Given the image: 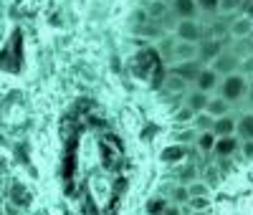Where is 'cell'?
I'll list each match as a JSON object with an SVG mask.
<instances>
[{
    "label": "cell",
    "instance_id": "obj_33",
    "mask_svg": "<svg viewBox=\"0 0 253 215\" xmlns=\"http://www.w3.org/2000/svg\"><path fill=\"white\" fill-rule=\"evenodd\" d=\"M3 192H5V177L0 175V195H3Z\"/></svg>",
    "mask_w": 253,
    "mask_h": 215
},
{
    "label": "cell",
    "instance_id": "obj_15",
    "mask_svg": "<svg viewBox=\"0 0 253 215\" xmlns=\"http://www.w3.org/2000/svg\"><path fill=\"white\" fill-rule=\"evenodd\" d=\"M144 10H147V20H152V23H157V20L162 23V20L170 15V8H167L165 0H150Z\"/></svg>",
    "mask_w": 253,
    "mask_h": 215
},
{
    "label": "cell",
    "instance_id": "obj_11",
    "mask_svg": "<svg viewBox=\"0 0 253 215\" xmlns=\"http://www.w3.org/2000/svg\"><path fill=\"white\" fill-rule=\"evenodd\" d=\"M172 71H175V74H180L187 84H195L198 74L203 71V63H200L198 58H195V61H185V63H175Z\"/></svg>",
    "mask_w": 253,
    "mask_h": 215
},
{
    "label": "cell",
    "instance_id": "obj_25",
    "mask_svg": "<svg viewBox=\"0 0 253 215\" xmlns=\"http://www.w3.org/2000/svg\"><path fill=\"white\" fill-rule=\"evenodd\" d=\"M195 129L198 132H210V129H213V117L205 114V112L195 114Z\"/></svg>",
    "mask_w": 253,
    "mask_h": 215
},
{
    "label": "cell",
    "instance_id": "obj_31",
    "mask_svg": "<svg viewBox=\"0 0 253 215\" xmlns=\"http://www.w3.org/2000/svg\"><path fill=\"white\" fill-rule=\"evenodd\" d=\"M243 15L253 20V0H246V3H243Z\"/></svg>",
    "mask_w": 253,
    "mask_h": 215
},
{
    "label": "cell",
    "instance_id": "obj_28",
    "mask_svg": "<svg viewBox=\"0 0 253 215\" xmlns=\"http://www.w3.org/2000/svg\"><path fill=\"white\" fill-rule=\"evenodd\" d=\"M195 3H198V8H200V10H205V13L213 15V13H218L220 0H195Z\"/></svg>",
    "mask_w": 253,
    "mask_h": 215
},
{
    "label": "cell",
    "instance_id": "obj_13",
    "mask_svg": "<svg viewBox=\"0 0 253 215\" xmlns=\"http://www.w3.org/2000/svg\"><path fill=\"white\" fill-rule=\"evenodd\" d=\"M162 89L167 91V94H182L185 89H187V81L180 76V74H175L172 69L165 74V81H162Z\"/></svg>",
    "mask_w": 253,
    "mask_h": 215
},
{
    "label": "cell",
    "instance_id": "obj_24",
    "mask_svg": "<svg viewBox=\"0 0 253 215\" xmlns=\"http://www.w3.org/2000/svg\"><path fill=\"white\" fill-rule=\"evenodd\" d=\"M175 43H177V38H175V36H172V38H162V41H160V53H162V58H165V61H172Z\"/></svg>",
    "mask_w": 253,
    "mask_h": 215
},
{
    "label": "cell",
    "instance_id": "obj_3",
    "mask_svg": "<svg viewBox=\"0 0 253 215\" xmlns=\"http://www.w3.org/2000/svg\"><path fill=\"white\" fill-rule=\"evenodd\" d=\"M210 69H213L215 74H220V76L238 74V69H241V53H236V51H223L213 63H210Z\"/></svg>",
    "mask_w": 253,
    "mask_h": 215
},
{
    "label": "cell",
    "instance_id": "obj_4",
    "mask_svg": "<svg viewBox=\"0 0 253 215\" xmlns=\"http://www.w3.org/2000/svg\"><path fill=\"white\" fill-rule=\"evenodd\" d=\"M225 48H223V41L220 38H203L200 43H198V61L203 63H213L220 53H223Z\"/></svg>",
    "mask_w": 253,
    "mask_h": 215
},
{
    "label": "cell",
    "instance_id": "obj_20",
    "mask_svg": "<svg viewBox=\"0 0 253 215\" xmlns=\"http://www.w3.org/2000/svg\"><path fill=\"white\" fill-rule=\"evenodd\" d=\"M198 180V167L193 162H187L180 172H177V182L180 185H190V182H195Z\"/></svg>",
    "mask_w": 253,
    "mask_h": 215
},
{
    "label": "cell",
    "instance_id": "obj_14",
    "mask_svg": "<svg viewBox=\"0 0 253 215\" xmlns=\"http://www.w3.org/2000/svg\"><path fill=\"white\" fill-rule=\"evenodd\" d=\"M185 155H190V149H187L182 142H177V144L165 147V149H162V155H160V160H162V162H167V165H175V162L185 160Z\"/></svg>",
    "mask_w": 253,
    "mask_h": 215
},
{
    "label": "cell",
    "instance_id": "obj_35",
    "mask_svg": "<svg viewBox=\"0 0 253 215\" xmlns=\"http://www.w3.org/2000/svg\"><path fill=\"white\" fill-rule=\"evenodd\" d=\"M190 215H210V210H195V213H190Z\"/></svg>",
    "mask_w": 253,
    "mask_h": 215
},
{
    "label": "cell",
    "instance_id": "obj_18",
    "mask_svg": "<svg viewBox=\"0 0 253 215\" xmlns=\"http://www.w3.org/2000/svg\"><path fill=\"white\" fill-rule=\"evenodd\" d=\"M236 137H241L243 142H253V112L243 114L236 122Z\"/></svg>",
    "mask_w": 253,
    "mask_h": 215
},
{
    "label": "cell",
    "instance_id": "obj_17",
    "mask_svg": "<svg viewBox=\"0 0 253 215\" xmlns=\"http://www.w3.org/2000/svg\"><path fill=\"white\" fill-rule=\"evenodd\" d=\"M238 149V137H218V142H215V147H213V152L220 157V160H225V157H230Z\"/></svg>",
    "mask_w": 253,
    "mask_h": 215
},
{
    "label": "cell",
    "instance_id": "obj_8",
    "mask_svg": "<svg viewBox=\"0 0 253 215\" xmlns=\"http://www.w3.org/2000/svg\"><path fill=\"white\" fill-rule=\"evenodd\" d=\"M251 33H253V20L246 18V15H238V18H233L228 23V36L233 38V41H243Z\"/></svg>",
    "mask_w": 253,
    "mask_h": 215
},
{
    "label": "cell",
    "instance_id": "obj_6",
    "mask_svg": "<svg viewBox=\"0 0 253 215\" xmlns=\"http://www.w3.org/2000/svg\"><path fill=\"white\" fill-rule=\"evenodd\" d=\"M170 13L175 15V20H198L200 8H198L195 0H172Z\"/></svg>",
    "mask_w": 253,
    "mask_h": 215
},
{
    "label": "cell",
    "instance_id": "obj_12",
    "mask_svg": "<svg viewBox=\"0 0 253 215\" xmlns=\"http://www.w3.org/2000/svg\"><path fill=\"white\" fill-rule=\"evenodd\" d=\"M208 101H210V96L208 94H203V91H198V89H193V91H187V99H185V106L193 114H200V112H205L208 109Z\"/></svg>",
    "mask_w": 253,
    "mask_h": 215
},
{
    "label": "cell",
    "instance_id": "obj_16",
    "mask_svg": "<svg viewBox=\"0 0 253 215\" xmlns=\"http://www.w3.org/2000/svg\"><path fill=\"white\" fill-rule=\"evenodd\" d=\"M205 114H210L213 119H218V117H225V114H230V104H228V101H225L220 94H215V96H210Z\"/></svg>",
    "mask_w": 253,
    "mask_h": 215
},
{
    "label": "cell",
    "instance_id": "obj_2",
    "mask_svg": "<svg viewBox=\"0 0 253 215\" xmlns=\"http://www.w3.org/2000/svg\"><path fill=\"white\" fill-rule=\"evenodd\" d=\"M172 36L182 43H200L205 38V31L200 26V20H177L172 28Z\"/></svg>",
    "mask_w": 253,
    "mask_h": 215
},
{
    "label": "cell",
    "instance_id": "obj_21",
    "mask_svg": "<svg viewBox=\"0 0 253 215\" xmlns=\"http://www.w3.org/2000/svg\"><path fill=\"white\" fill-rule=\"evenodd\" d=\"M215 142H218V137L213 132H198V149L200 152H213Z\"/></svg>",
    "mask_w": 253,
    "mask_h": 215
},
{
    "label": "cell",
    "instance_id": "obj_30",
    "mask_svg": "<svg viewBox=\"0 0 253 215\" xmlns=\"http://www.w3.org/2000/svg\"><path fill=\"white\" fill-rule=\"evenodd\" d=\"M162 215H190V208L187 205H172V203H167V208H165Z\"/></svg>",
    "mask_w": 253,
    "mask_h": 215
},
{
    "label": "cell",
    "instance_id": "obj_32",
    "mask_svg": "<svg viewBox=\"0 0 253 215\" xmlns=\"http://www.w3.org/2000/svg\"><path fill=\"white\" fill-rule=\"evenodd\" d=\"M243 155L246 157H253V142H243Z\"/></svg>",
    "mask_w": 253,
    "mask_h": 215
},
{
    "label": "cell",
    "instance_id": "obj_9",
    "mask_svg": "<svg viewBox=\"0 0 253 215\" xmlns=\"http://www.w3.org/2000/svg\"><path fill=\"white\" fill-rule=\"evenodd\" d=\"M236 117L233 114H225V117H218V119H213V132L215 137H236Z\"/></svg>",
    "mask_w": 253,
    "mask_h": 215
},
{
    "label": "cell",
    "instance_id": "obj_23",
    "mask_svg": "<svg viewBox=\"0 0 253 215\" xmlns=\"http://www.w3.org/2000/svg\"><path fill=\"white\" fill-rule=\"evenodd\" d=\"M187 192H190V198H208V195H210V185L195 180V182L187 185Z\"/></svg>",
    "mask_w": 253,
    "mask_h": 215
},
{
    "label": "cell",
    "instance_id": "obj_1",
    "mask_svg": "<svg viewBox=\"0 0 253 215\" xmlns=\"http://www.w3.org/2000/svg\"><path fill=\"white\" fill-rule=\"evenodd\" d=\"M220 96L228 101V104H238L246 91H248V84H246V76L243 74H230V76H223L220 79V86H218Z\"/></svg>",
    "mask_w": 253,
    "mask_h": 215
},
{
    "label": "cell",
    "instance_id": "obj_34",
    "mask_svg": "<svg viewBox=\"0 0 253 215\" xmlns=\"http://www.w3.org/2000/svg\"><path fill=\"white\" fill-rule=\"evenodd\" d=\"M248 99L253 101V79H251V84H248Z\"/></svg>",
    "mask_w": 253,
    "mask_h": 215
},
{
    "label": "cell",
    "instance_id": "obj_26",
    "mask_svg": "<svg viewBox=\"0 0 253 215\" xmlns=\"http://www.w3.org/2000/svg\"><path fill=\"white\" fill-rule=\"evenodd\" d=\"M187 208H190V213H195V210H210V198H190L187 200Z\"/></svg>",
    "mask_w": 253,
    "mask_h": 215
},
{
    "label": "cell",
    "instance_id": "obj_19",
    "mask_svg": "<svg viewBox=\"0 0 253 215\" xmlns=\"http://www.w3.org/2000/svg\"><path fill=\"white\" fill-rule=\"evenodd\" d=\"M170 200L167 203H172V205H187V200H190V192H187V185H175L172 190H170V195H167Z\"/></svg>",
    "mask_w": 253,
    "mask_h": 215
},
{
    "label": "cell",
    "instance_id": "obj_29",
    "mask_svg": "<svg viewBox=\"0 0 253 215\" xmlns=\"http://www.w3.org/2000/svg\"><path fill=\"white\" fill-rule=\"evenodd\" d=\"M238 74H243V76L251 74V76H253V51L246 53V56L241 58V69H238Z\"/></svg>",
    "mask_w": 253,
    "mask_h": 215
},
{
    "label": "cell",
    "instance_id": "obj_7",
    "mask_svg": "<svg viewBox=\"0 0 253 215\" xmlns=\"http://www.w3.org/2000/svg\"><path fill=\"white\" fill-rule=\"evenodd\" d=\"M218 86H220V74H215L210 66H203V71L195 79V89L203 91V94H213Z\"/></svg>",
    "mask_w": 253,
    "mask_h": 215
},
{
    "label": "cell",
    "instance_id": "obj_10",
    "mask_svg": "<svg viewBox=\"0 0 253 215\" xmlns=\"http://www.w3.org/2000/svg\"><path fill=\"white\" fill-rule=\"evenodd\" d=\"M198 58V43H175V51H172V66L175 63H185V61H195Z\"/></svg>",
    "mask_w": 253,
    "mask_h": 215
},
{
    "label": "cell",
    "instance_id": "obj_5",
    "mask_svg": "<svg viewBox=\"0 0 253 215\" xmlns=\"http://www.w3.org/2000/svg\"><path fill=\"white\" fill-rule=\"evenodd\" d=\"M8 203L15 205L18 210H26V208H31L33 195H31V190L23 182H10V187H8Z\"/></svg>",
    "mask_w": 253,
    "mask_h": 215
},
{
    "label": "cell",
    "instance_id": "obj_22",
    "mask_svg": "<svg viewBox=\"0 0 253 215\" xmlns=\"http://www.w3.org/2000/svg\"><path fill=\"white\" fill-rule=\"evenodd\" d=\"M165 208H167V200L157 195V198H152V200H147V205H144V215H162Z\"/></svg>",
    "mask_w": 253,
    "mask_h": 215
},
{
    "label": "cell",
    "instance_id": "obj_27",
    "mask_svg": "<svg viewBox=\"0 0 253 215\" xmlns=\"http://www.w3.org/2000/svg\"><path fill=\"white\" fill-rule=\"evenodd\" d=\"M243 3H246V0H220L218 10H220V13H233V10H238Z\"/></svg>",
    "mask_w": 253,
    "mask_h": 215
}]
</instances>
